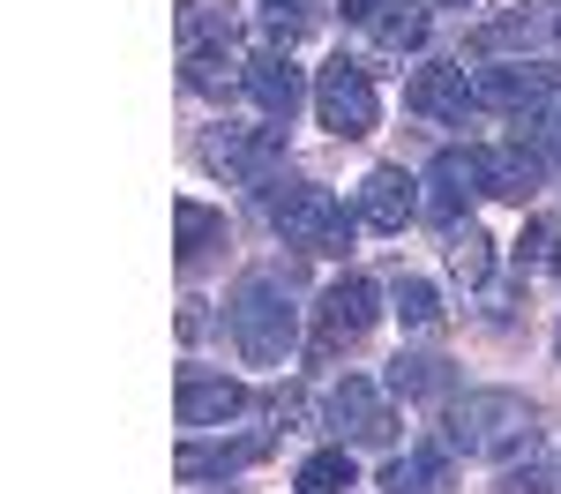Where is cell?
<instances>
[{
	"mask_svg": "<svg viewBox=\"0 0 561 494\" xmlns=\"http://www.w3.org/2000/svg\"><path fill=\"white\" fill-rule=\"evenodd\" d=\"M314 113H322V128L345 135V142H359V135H375V120H382V97H375V76L359 68V60H330L322 76H314Z\"/></svg>",
	"mask_w": 561,
	"mask_h": 494,
	"instance_id": "8992f818",
	"label": "cell"
},
{
	"mask_svg": "<svg viewBox=\"0 0 561 494\" xmlns=\"http://www.w3.org/2000/svg\"><path fill=\"white\" fill-rule=\"evenodd\" d=\"M494 494H554V464L524 457V464H510V472L494 480Z\"/></svg>",
	"mask_w": 561,
	"mask_h": 494,
	"instance_id": "d4e9b609",
	"label": "cell"
},
{
	"mask_svg": "<svg viewBox=\"0 0 561 494\" xmlns=\"http://www.w3.org/2000/svg\"><path fill=\"white\" fill-rule=\"evenodd\" d=\"M539 435V412L517 390H465L449 398V449L465 457H517Z\"/></svg>",
	"mask_w": 561,
	"mask_h": 494,
	"instance_id": "3957f363",
	"label": "cell"
},
{
	"mask_svg": "<svg viewBox=\"0 0 561 494\" xmlns=\"http://www.w3.org/2000/svg\"><path fill=\"white\" fill-rule=\"evenodd\" d=\"M442 248H449V269H457L465 285H486V269H494V240H486L472 218L442 225Z\"/></svg>",
	"mask_w": 561,
	"mask_h": 494,
	"instance_id": "ffe728a7",
	"label": "cell"
},
{
	"mask_svg": "<svg viewBox=\"0 0 561 494\" xmlns=\"http://www.w3.org/2000/svg\"><path fill=\"white\" fill-rule=\"evenodd\" d=\"M322 420H330L345 443H367V449H382L389 435H397V412H389V398L367 375H345V382L330 390V404H322Z\"/></svg>",
	"mask_w": 561,
	"mask_h": 494,
	"instance_id": "ba28073f",
	"label": "cell"
},
{
	"mask_svg": "<svg viewBox=\"0 0 561 494\" xmlns=\"http://www.w3.org/2000/svg\"><path fill=\"white\" fill-rule=\"evenodd\" d=\"M345 23H359L382 53L427 45V0H345Z\"/></svg>",
	"mask_w": 561,
	"mask_h": 494,
	"instance_id": "30bf717a",
	"label": "cell"
},
{
	"mask_svg": "<svg viewBox=\"0 0 561 494\" xmlns=\"http://www.w3.org/2000/svg\"><path fill=\"white\" fill-rule=\"evenodd\" d=\"M554 269H561V248H554Z\"/></svg>",
	"mask_w": 561,
	"mask_h": 494,
	"instance_id": "f1b7e54d",
	"label": "cell"
},
{
	"mask_svg": "<svg viewBox=\"0 0 561 494\" xmlns=\"http://www.w3.org/2000/svg\"><path fill=\"white\" fill-rule=\"evenodd\" d=\"M173 232H180V263L195 269L203 255L225 248V210H203V203H173Z\"/></svg>",
	"mask_w": 561,
	"mask_h": 494,
	"instance_id": "d6986e66",
	"label": "cell"
},
{
	"mask_svg": "<svg viewBox=\"0 0 561 494\" xmlns=\"http://www.w3.org/2000/svg\"><path fill=\"white\" fill-rule=\"evenodd\" d=\"M322 23V0H262V31L277 45H293V38H307Z\"/></svg>",
	"mask_w": 561,
	"mask_h": 494,
	"instance_id": "7402d4cb",
	"label": "cell"
},
{
	"mask_svg": "<svg viewBox=\"0 0 561 494\" xmlns=\"http://www.w3.org/2000/svg\"><path fill=\"white\" fill-rule=\"evenodd\" d=\"M389 390H397V398L434 404L442 390H449V367H442L434 353H397V359H389Z\"/></svg>",
	"mask_w": 561,
	"mask_h": 494,
	"instance_id": "44dd1931",
	"label": "cell"
},
{
	"mask_svg": "<svg viewBox=\"0 0 561 494\" xmlns=\"http://www.w3.org/2000/svg\"><path fill=\"white\" fill-rule=\"evenodd\" d=\"M531 31H539V23H531V15H502V23H486V53H502V45H531Z\"/></svg>",
	"mask_w": 561,
	"mask_h": 494,
	"instance_id": "484cf974",
	"label": "cell"
},
{
	"mask_svg": "<svg viewBox=\"0 0 561 494\" xmlns=\"http://www.w3.org/2000/svg\"><path fill=\"white\" fill-rule=\"evenodd\" d=\"M449 487H457L449 449H434V443H412L404 457L382 464V494H449Z\"/></svg>",
	"mask_w": 561,
	"mask_h": 494,
	"instance_id": "2e32d148",
	"label": "cell"
},
{
	"mask_svg": "<svg viewBox=\"0 0 561 494\" xmlns=\"http://www.w3.org/2000/svg\"><path fill=\"white\" fill-rule=\"evenodd\" d=\"M203 165L262 195L270 180H285L277 173V165H285V120H270V128H217L210 142H203Z\"/></svg>",
	"mask_w": 561,
	"mask_h": 494,
	"instance_id": "52a82bcc",
	"label": "cell"
},
{
	"mask_svg": "<svg viewBox=\"0 0 561 494\" xmlns=\"http://www.w3.org/2000/svg\"><path fill=\"white\" fill-rule=\"evenodd\" d=\"M240 76H248V97H255L270 120H293V113H300L307 83H300V68H293L285 53H255V60L240 68Z\"/></svg>",
	"mask_w": 561,
	"mask_h": 494,
	"instance_id": "9a60e30c",
	"label": "cell"
},
{
	"mask_svg": "<svg viewBox=\"0 0 561 494\" xmlns=\"http://www.w3.org/2000/svg\"><path fill=\"white\" fill-rule=\"evenodd\" d=\"M412 113H420V120H442V128H465V120L479 113V83L465 76V60L420 68V83H412Z\"/></svg>",
	"mask_w": 561,
	"mask_h": 494,
	"instance_id": "9c48e42d",
	"label": "cell"
},
{
	"mask_svg": "<svg viewBox=\"0 0 561 494\" xmlns=\"http://www.w3.org/2000/svg\"><path fill=\"white\" fill-rule=\"evenodd\" d=\"M397 314H404L412 330H427L434 314H442V308H434V285H427V277H397Z\"/></svg>",
	"mask_w": 561,
	"mask_h": 494,
	"instance_id": "cb8c5ba5",
	"label": "cell"
},
{
	"mask_svg": "<svg viewBox=\"0 0 561 494\" xmlns=\"http://www.w3.org/2000/svg\"><path fill=\"white\" fill-rule=\"evenodd\" d=\"M531 135H539V150H547V158H561V90L531 113Z\"/></svg>",
	"mask_w": 561,
	"mask_h": 494,
	"instance_id": "4316f807",
	"label": "cell"
},
{
	"mask_svg": "<svg viewBox=\"0 0 561 494\" xmlns=\"http://www.w3.org/2000/svg\"><path fill=\"white\" fill-rule=\"evenodd\" d=\"M427 187H434V218L457 225V210H465L472 195H486V158H479V150H442L427 165Z\"/></svg>",
	"mask_w": 561,
	"mask_h": 494,
	"instance_id": "4fadbf2b",
	"label": "cell"
},
{
	"mask_svg": "<svg viewBox=\"0 0 561 494\" xmlns=\"http://www.w3.org/2000/svg\"><path fill=\"white\" fill-rule=\"evenodd\" d=\"M554 45H561V15H554Z\"/></svg>",
	"mask_w": 561,
	"mask_h": 494,
	"instance_id": "83f0119b",
	"label": "cell"
},
{
	"mask_svg": "<svg viewBox=\"0 0 561 494\" xmlns=\"http://www.w3.org/2000/svg\"><path fill=\"white\" fill-rule=\"evenodd\" d=\"M232 15L225 8H203V0H180V68H187V83L225 97L232 83H248V76H232V68H248V60H232Z\"/></svg>",
	"mask_w": 561,
	"mask_h": 494,
	"instance_id": "277c9868",
	"label": "cell"
},
{
	"mask_svg": "<svg viewBox=\"0 0 561 494\" xmlns=\"http://www.w3.org/2000/svg\"><path fill=\"white\" fill-rule=\"evenodd\" d=\"M352 487V449L337 443V449H314L300 464V494H345Z\"/></svg>",
	"mask_w": 561,
	"mask_h": 494,
	"instance_id": "603a6c76",
	"label": "cell"
},
{
	"mask_svg": "<svg viewBox=\"0 0 561 494\" xmlns=\"http://www.w3.org/2000/svg\"><path fill=\"white\" fill-rule=\"evenodd\" d=\"M225 322H232V345H240V359H248V367H277V359L300 345L293 292H285V277H270V269H248V277L232 285Z\"/></svg>",
	"mask_w": 561,
	"mask_h": 494,
	"instance_id": "6da1fadb",
	"label": "cell"
},
{
	"mask_svg": "<svg viewBox=\"0 0 561 494\" xmlns=\"http://www.w3.org/2000/svg\"><path fill=\"white\" fill-rule=\"evenodd\" d=\"M255 457H270V435H240V443H187V449H180V480H225V472H248Z\"/></svg>",
	"mask_w": 561,
	"mask_h": 494,
	"instance_id": "ac0fdd59",
	"label": "cell"
},
{
	"mask_svg": "<svg viewBox=\"0 0 561 494\" xmlns=\"http://www.w3.org/2000/svg\"><path fill=\"white\" fill-rule=\"evenodd\" d=\"M248 412V390L225 382V375H187L180 382V427H225Z\"/></svg>",
	"mask_w": 561,
	"mask_h": 494,
	"instance_id": "e0dca14e",
	"label": "cell"
},
{
	"mask_svg": "<svg viewBox=\"0 0 561 494\" xmlns=\"http://www.w3.org/2000/svg\"><path fill=\"white\" fill-rule=\"evenodd\" d=\"M479 158H486V195H502V203H531L547 187V158L524 150V142H494Z\"/></svg>",
	"mask_w": 561,
	"mask_h": 494,
	"instance_id": "5bb4252c",
	"label": "cell"
},
{
	"mask_svg": "<svg viewBox=\"0 0 561 494\" xmlns=\"http://www.w3.org/2000/svg\"><path fill=\"white\" fill-rule=\"evenodd\" d=\"M472 83H479V105H494V113H539L561 90V76L531 68V60H510V68H479Z\"/></svg>",
	"mask_w": 561,
	"mask_h": 494,
	"instance_id": "8fae6325",
	"label": "cell"
},
{
	"mask_svg": "<svg viewBox=\"0 0 561 494\" xmlns=\"http://www.w3.org/2000/svg\"><path fill=\"white\" fill-rule=\"evenodd\" d=\"M262 218L300 255H345L352 248V210L330 187H314V180H270L262 187Z\"/></svg>",
	"mask_w": 561,
	"mask_h": 494,
	"instance_id": "7a4b0ae2",
	"label": "cell"
},
{
	"mask_svg": "<svg viewBox=\"0 0 561 494\" xmlns=\"http://www.w3.org/2000/svg\"><path fill=\"white\" fill-rule=\"evenodd\" d=\"M375 300H382V292H375L359 269H352V277H337V285H322V300H314V330H307V353H314V359L352 353V345L375 330V314H382Z\"/></svg>",
	"mask_w": 561,
	"mask_h": 494,
	"instance_id": "5b68a950",
	"label": "cell"
},
{
	"mask_svg": "<svg viewBox=\"0 0 561 494\" xmlns=\"http://www.w3.org/2000/svg\"><path fill=\"white\" fill-rule=\"evenodd\" d=\"M412 218H420V180L404 173V165H375V173L359 180V225L404 232Z\"/></svg>",
	"mask_w": 561,
	"mask_h": 494,
	"instance_id": "7c38bea8",
	"label": "cell"
}]
</instances>
